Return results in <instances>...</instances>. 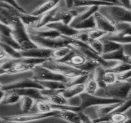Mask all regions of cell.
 I'll list each match as a JSON object with an SVG mask.
<instances>
[{"instance_id": "6da1fadb", "label": "cell", "mask_w": 131, "mask_h": 123, "mask_svg": "<svg viewBox=\"0 0 131 123\" xmlns=\"http://www.w3.org/2000/svg\"><path fill=\"white\" fill-rule=\"evenodd\" d=\"M48 60L28 57H22L17 59H7L1 61L0 73L3 75H22L31 71L35 66L42 65Z\"/></svg>"}, {"instance_id": "7a4b0ae2", "label": "cell", "mask_w": 131, "mask_h": 123, "mask_svg": "<svg viewBox=\"0 0 131 123\" xmlns=\"http://www.w3.org/2000/svg\"><path fill=\"white\" fill-rule=\"evenodd\" d=\"M131 88V84L127 81H118L105 87L99 88L95 95L104 98L126 100Z\"/></svg>"}, {"instance_id": "3957f363", "label": "cell", "mask_w": 131, "mask_h": 123, "mask_svg": "<svg viewBox=\"0 0 131 123\" xmlns=\"http://www.w3.org/2000/svg\"><path fill=\"white\" fill-rule=\"evenodd\" d=\"M98 11L107 18L113 25L121 22L131 23V10L119 4L102 6L99 7Z\"/></svg>"}, {"instance_id": "277c9868", "label": "cell", "mask_w": 131, "mask_h": 123, "mask_svg": "<svg viewBox=\"0 0 131 123\" xmlns=\"http://www.w3.org/2000/svg\"><path fill=\"white\" fill-rule=\"evenodd\" d=\"M42 65L45 67L54 71L56 73L59 74V75L69 79L89 73L81 71L71 65L67 64V63L56 61L52 59L46 61L45 63H42Z\"/></svg>"}, {"instance_id": "5b68a950", "label": "cell", "mask_w": 131, "mask_h": 123, "mask_svg": "<svg viewBox=\"0 0 131 123\" xmlns=\"http://www.w3.org/2000/svg\"><path fill=\"white\" fill-rule=\"evenodd\" d=\"M12 27L13 28V36L20 46V51H27L38 47L30 38L27 27L20 20L15 23Z\"/></svg>"}, {"instance_id": "8992f818", "label": "cell", "mask_w": 131, "mask_h": 123, "mask_svg": "<svg viewBox=\"0 0 131 123\" xmlns=\"http://www.w3.org/2000/svg\"><path fill=\"white\" fill-rule=\"evenodd\" d=\"M24 74H23L22 76L19 80H15L6 84H1V90L7 92V91L17 90V89H26V88H36L40 90L44 89V88L41 86L38 82L32 78L31 71L30 75L26 74L25 76H24Z\"/></svg>"}, {"instance_id": "52a82bcc", "label": "cell", "mask_w": 131, "mask_h": 123, "mask_svg": "<svg viewBox=\"0 0 131 123\" xmlns=\"http://www.w3.org/2000/svg\"><path fill=\"white\" fill-rule=\"evenodd\" d=\"M32 78L36 81H56L65 83L70 79L56 73L54 71L45 67L42 65H38L32 70Z\"/></svg>"}, {"instance_id": "ba28073f", "label": "cell", "mask_w": 131, "mask_h": 123, "mask_svg": "<svg viewBox=\"0 0 131 123\" xmlns=\"http://www.w3.org/2000/svg\"><path fill=\"white\" fill-rule=\"evenodd\" d=\"M30 38L38 47L56 50L62 47L71 44V37L61 35L57 38H42L38 36L30 35Z\"/></svg>"}, {"instance_id": "9c48e42d", "label": "cell", "mask_w": 131, "mask_h": 123, "mask_svg": "<svg viewBox=\"0 0 131 123\" xmlns=\"http://www.w3.org/2000/svg\"><path fill=\"white\" fill-rule=\"evenodd\" d=\"M59 111H53L47 113H37L34 114H22L20 115H13V116H4L1 118V121L4 122L9 123H25L32 122V121H38L46 119V118L56 117Z\"/></svg>"}, {"instance_id": "30bf717a", "label": "cell", "mask_w": 131, "mask_h": 123, "mask_svg": "<svg viewBox=\"0 0 131 123\" xmlns=\"http://www.w3.org/2000/svg\"><path fill=\"white\" fill-rule=\"evenodd\" d=\"M80 99V107L81 109V111H84L86 109L89 107H94V106L100 105L115 104V103L123 102L124 100H120L112 99V98H107L97 96L96 95L87 94L86 92H83L81 95H79Z\"/></svg>"}, {"instance_id": "8fae6325", "label": "cell", "mask_w": 131, "mask_h": 123, "mask_svg": "<svg viewBox=\"0 0 131 123\" xmlns=\"http://www.w3.org/2000/svg\"><path fill=\"white\" fill-rule=\"evenodd\" d=\"M53 52L54 50L40 48V47H37L27 51H20L23 57L45 59V60H49L52 59Z\"/></svg>"}, {"instance_id": "7c38bea8", "label": "cell", "mask_w": 131, "mask_h": 123, "mask_svg": "<svg viewBox=\"0 0 131 123\" xmlns=\"http://www.w3.org/2000/svg\"><path fill=\"white\" fill-rule=\"evenodd\" d=\"M123 102L100 105L89 107L87 109H89L91 110V113L92 112L93 113H94V117L92 120L97 119H100V118H104V117L109 115L114 110H116Z\"/></svg>"}, {"instance_id": "4fadbf2b", "label": "cell", "mask_w": 131, "mask_h": 123, "mask_svg": "<svg viewBox=\"0 0 131 123\" xmlns=\"http://www.w3.org/2000/svg\"><path fill=\"white\" fill-rule=\"evenodd\" d=\"M45 27L56 30L60 33L61 35L67 36V37H73L79 31V30H76L70 25L63 24L62 22L51 23Z\"/></svg>"}, {"instance_id": "5bb4252c", "label": "cell", "mask_w": 131, "mask_h": 123, "mask_svg": "<svg viewBox=\"0 0 131 123\" xmlns=\"http://www.w3.org/2000/svg\"><path fill=\"white\" fill-rule=\"evenodd\" d=\"M29 35H33L42 38H57L61 35L56 30L43 27L41 28H35L33 27H27Z\"/></svg>"}, {"instance_id": "9a60e30c", "label": "cell", "mask_w": 131, "mask_h": 123, "mask_svg": "<svg viewBox=\"0 0 131 123\" xmlns=\"http://www.w3.org/2000/svg\"><path fill=\"white\" fill-rule=\"evenodd\" d=\"M94 17L97 28L107 33L115 31V28L113 24L99 11L94 14Z\"/></svg>"}, {"instance_id": "2e32d148", "label": "cell", "mask_w": 131, "mask_h": 123, "mask_svg": "<svg viewBox=\"0 0 131 123\" xmlns=\"http://www.w3.org/2000/svg\"><path fill=\"white\" fill-rule=\"evenodd\" d=\"M102 38L112 41L123 46L131 44V35L120 31H115L112 33H108Z\"/></svg>"}, {"instance_id": "e0dca14e", "label": "cell", "mask_w": 131, "mask_h": 123, "mask_svg": "<svg viewBox=\"0 0 131 123\" xmlns=\"http://www.w3.org/2000/svg\"><path fill=\"white\" fill-rule=\"evenodd\" d=\"M101 56L104 60H109V61L128 62L130 59L125 54L123 47L113 52L102 54Z\"/></svg>"}, {"instance_id": "ac0fdd59", "label": "cell", "mask_w": 131, "mask_h": 123, "mask_svg": "<svg viewBox=\"0 0 131 123\" xmlns=\"http://www.w3.org/2000/svg\"><path fill=\"white\" fill-rule=\"evenodd\" d=\"M17 92L21 97L27 96L31 97L35 100L36 101L38 100H47L43 95H42L41 90L36 88H26V89H17V90H13Z\"/></svg>"}, {"instance_id": "d6986e66", "label": "cell", "mask_w": 131, "mask_h": 123, "mask_svg": "<svg viewBox=\"0 0 131 123\" xmlns=\"http://www.w3.org/2000/svg\"><path fill=\"white\" fill-rule=\"evenodd\" d=\"M0 20L1 24L13 27L14 24L19 21L20 19L10 10L4 7H0Z\"/></svg>"}, {"instance_id": "ffe728a7", "label": "cell", "mask_w": 131, "mask_h": 123, "mask_svg": "<svg viewBox=\"0 0 131 123\" xmlns=\"http://www.w3.org/2000/svg\"><path fill=\"white\" fill-rule=\"evenodd\" d=\"M99 9V6L88 7L84 11L76 17H74L72 20V22L70 23V25L71 27H73V28H74V26L77 25L78 24L83 22L84 20H86L89 19L91 17L94 16V14L98 11Z\"/></svg>"}, {"instance_id": "44dd1931", "label": "cell", "mask_w": 131, "mask_h": 123, "mask_svg": "<svg viewBox=\"0 0 131 123\" xmlns=\"http://www.w3.org/2000/svg\"><path fill=\"white\" fill-rule=\"evenodd\" d=\"M56 117L70 123H81L78 112H75L73 111H59Z\"/></svg>"}, {"instance_id": "7402d4cb", "label": "cell", "mask_w": 131, "mask_h": 123, "mask_svg": "<svg viewBox=\"0 0 131 123\" xmlns=\"http://www.w3.org/2000/svg\"><path fill=\"white\" fill-rule=\"evenodd\" d=\"M83 92H84V84H79L67 87L63 90L62 94L69 100L74 97L79 96Z\"/></svg>"}, {"instance_id": "603a6c76", "label": "cell", "mask_w": 131, "mask_h": 123, "mask_svg": "<svg viewBox=\"0 0 131 123\" xmlns=\"http://www.w3.org/2000/svg\"><path fill=\"white\" fill-rule=\"evenodd\" d=\"M59 3V1H48L33 10L31 14L35 16L41 17L46 13L54 9Z\"/></svg>"}, {"instance_id": "cb8c5ba5", "label": "cell", "mask_w": 131, "mask_h": 123, "mask_svg": "<svg viewBox=\"0 0 131 123\" xmlns=\"http://www.w3.org/2000/svg\"><path fill=\"white\" fill-rule=\"evenodd\" d=\"M99 85L96 81L95 76H94V71H91L88 75V79L86 83H84V92L87 94L95 95L98 91Z\"/></svg>"}, {"instance_id": "d4e9b609", "label": "cell", "mask_w": 131, "mask_h": 123, "mask_svg": "<svg viewBox=\"0 0 131 123\" xmlns=\"http://www.w3.org/2000/svg\"><path fill=\"white\" fill-rule=\"evenodd\" d=\"M115 3L114 1H92V0H84V1H74V7H92L102 6L113 5Z\"/></svg>"}, {"instance_id": "484cf974", "label": "cell", "mask_w": 131, "mask_h": 123, "mask_svg": "<svg viewBox=\"0 0 131 123\" xmlns=\"http://www.w3.org/2000/svg\"><path fill=\"white\" fill-rule=\"evenodd\" d=\"M6 92V94L4 99L1 102V104L2 105H13L20 101L22 97L16 91H10Z\"/></svg>"}, {"instance_id": "4316f807", "label": "cell", "mask_w": 131, "mask_h": 123, "mask_svg": "<svg viewBox=\"0 0 131 123\" xmlns=\"http://www.w3.org/2000/svg\"><path fill=\"white\" fill-rule=\"evenodd\" d=\"M44 89L51 90H62L67 87L65 83L56 81H38Z\"/></svg>"}, {"instance_id": "83f0119b", "label": "cell", "mask_w": 131, "mask_h": 123, "mask_svg": "<svg viewBox=\"0 0 131 123\" xmlns=\"http://www.w3.org/2000/svg\"><path fill=\"white\" fill-rule=\"evenodd\" d=\"M103 43V54H106L116 50H118L123 47V45L116 43V42L108 40V39L101 38L100 39Z\"/></svg>"}, {"instance_id": "f1b7e54d", "label": "cell", "mask_w": 131, "mask_h": 123, "mask_svg": "<svg viewBox=\"0 0 131 123\" xmlns=\"http://www.w3.org/2000/svg\"><path fill=\"white\" fill-rule=\"evenodd\" d=\"M95 28H96V25L94 16L91 17L86 20H84L83 22L79 23L74 27V28H75L77 30H79V31H81V30H89Z\"/></svg>"}, {"instance_id": "f546056e", "label": "cell", "mask_w": 131, "mask_h": 123, "mask_svg": "<svg viewBox=\"0 0 131 123\" xmlns=\"http://www.w3.org/2000/svg\"><path fill=\"white\" fill-rule=\"evenodd\" d=\"M71 50L72 49H71V46L70 45L54 50L52 54V59L57 60V61L60 60L66 57L67 55H68L71 52Z\"/></svg>"}, {"instance_id": "4dcf8cb0", "label": "cell", "mask_w": 131, "mask_h": 123, "mask_svg": "<svg viewBox=\"0 0 131 123\" xmlns=\"http://www.w3.org/2000/svg\"><path fill=\"white\" fill-rule=\"evenodd\" d=\"M36 100L31 97L23 96L20 100V107L21 110L24 114H27L31 110Z\"/></svg>"}, {"instance_id": "1f68e13d", "label": "cell", "mask_w": 131, "mask_h": 123, "mask_svg": "<svg viewBox=\"0 0 131 123\" xmlns=\"http://www.w3.org/2000/svg\"><path fill=\"white\" fill-rule=\"evenodd\" d=\"M131 69V65L128 62H118L115 66L109 69H105L106 71L113 72L114 73L118 74L124 72L125 71L129 70Z\"/></svg>"}, {"instance_id": "d6a6232c", "label": "cell", "mask_w": 131, "mask_h": 123, "mask_svg": "<svg viewBox=\"0 0 131 123\" xmlns=\"http://www.w3.org/2000/svg\"><path fill=\"white\" fill-rule=\"evenodd\" d=\"M48 101L57 105H70L69 100L63 96L62 92L55 94L48 98Z\"/></svg>"}, {"instance_id": "836d02e7", "label": "cell", "mask_w": 131, "mask_h": 123, "mask_svg": "<svg viewBox=\"0 0 131 123\" xmlns=\"http://www.w3.org/2000/svg\"><path fill=\"white\" fill-rule=\"evenodd\" d=\"M94 71L95 80L96 81H97V83H98L99 88L105 87L106 85L105 84V83H103V76H104L105 73L106 71L105 68L103 67L101 65H99V66H97V67L95 68V70Z\"/></svg>"}, {"instance_id": "e575fe53", "label": "cell", "mask_w": 131, "mask_h": 123, "mask_svg": "<svg viewBox=\"0 0 131 123\" xmlns=\"http://www.w3.org/2000/svg\"><path fill=\"white\" fill-rule=\"evenodd\" d=\"M0 45H1V48L3 49L5 51V52H6V54L9 58L13 59H17L22 57L20 51L16 50V49L9 46L5 44L4 43H1V42L0 43Z\"/></svg>"}, {"instance_id": "d590c367", "label": "cell", "mask_w": 131, "mask_h": 123, "mask_svg": "<svg viewBox=\"0 0 131 123\" xmlns=\"http://www.w3.org/2000/svg\"><path fill=\"white\" fill-rule=\"evenodd\" d=\"M0 41H1V43L5 44L9 46L16 49L17 51H21L20 46L19 43L17 42L16 39L14 38L13 36H4L3 35H0Z\"/></svg>"}, {"instance_id": "8d00e7d4", "label": "cell", "mask_w": 131, "mask_h": 123, "mask_svg": "<svg viewBox=\"0 0 131 123\" xmlns=\"http://www.w3.org/2000/svg\"><path fill=\"white\" fill-rule=\"evenodd\" d=\"M88 44L92 48L94 51L99 55H102L103 53V43L100 39H89Z\"/></svg>"}, {"instance_id": "74e56055", "label": "cell", "mask_w": 131, "mask_h": 123, "mask_svg": "<svg viewBox=\"0 0 131 123\" xmlns=\"http://www.w3.org/2000/svg\"><path fill=\"white\" fill-rule=\"evenodd\" d=\"M88 74L86 75H83L78 76L74 77L73 78L70 79L69 81L66 84L67 87H70L71 86H74V85H79V84H84L86 83L87 79L88 77Z\"/></svg>"}, {"instance_id": "f35d334b", "label": "cell", "mask_w": 131, "mask_h": 123, "mask_svg": "<svg viewBox=\"0 0 131 123\" xmlns=\"http://www.w3.org/2000/svg\"><path fill=\"white\" fill-rule=\"evenodd\" d=\"M115 28V31H120L125 34L131 35V23L121 22L116 24L114 25Z\"/></svg>"}, {"instance_id": "ab89813d", "label": "cell", "mask_w": 131, "mask_h": 123, "mask_svg": "<svg viewBox=\"0 0 131 123\" xmlns=\"http://www.w3.org/2000/svg\"><path fill=\"white\" fill-rule=\"evenodd\" d=\"M103 81L105 84L106 85V86L114 84L116 82L118 81L117 75L113 72H110V71H108L106 70L104 76H103Z\"/></svg>"}, {"instance_id": "60d3db41", "label": "cell", "mask_w": 131, "mask_h": 123, "mask_svg": "<svg viewBox=\"0 0 131 123\" xmlns=\"http://www.w3.org/2000/svg\"><path fill=\"white\" fill-rule=\"evenodd\" d=\"M88 32L89 39H100L106 34H107V33L105 32L102 30L98 29L97 28L88 30Z\"/></svg>"}, {"instance_id": "b9f144b4", "label": "cell", "mask_w": 131, "mask_h": 123, "mask_svg": "<svg viewBox=\"0 0 131 123\" xmlns=\"http://www.w3.org/2000/svg\"><path fill=\"white\" fill-rule=\"evenodd\" d=\"M72 38L74 39H76V40L80 41L88 44L89 40L88 30H81V31H79L78 33Z\"/></svg>"}, {"instance_id": "7bdbcfd3", "label": "cell", "mask_w": 131, "mask_h": 123, "mask_svg": "<svg viewBox=\"0 0 131 123\" xmlns=\"http://www.w3.org/2000/svg\"><path fill=\"white\" fill-rule=\"evenodd\" d=\"M13 27L1 24V25H0V35L4 36H13Z\"/></svg>"}, {"instance_id": "ee69618b", "label": "cell", "mask_w": 131, "mask_h": 123, "mask_svg": "<svg viewBox=\"0 0 131 123\" xmlns=\"http://www.w3.org/2000/svg\"><path fill=\"white\" fill-rule=\"evenodd\" d=\"M130 78H131V69L117 75L118 81H127Z\"/></svg>"}, {"instance_id": "f6af8a7d", "label": "cell", "mask_w": 131, "mask_h": 123, "mask_svg": "<svg viewBox=\"0 0 131 123\" xmlns=\"http://www.w3.org/2000/svg\"><path fill=\"white\" fill-rule=\"evenodd\" d=\"M78 115L80 117L81 123H94V121L84 111L78 112Z\"/></svg>"}, {"instance_id": "bcb514c9", "label": "cell", "mask_w": 131, "mask_h": 123, "mask_svg": "<svg viewBox=\"0 0 131 123\" xmlns=\"http://www.w3.org/2000/svg\"><path fill=\"white\" fill-rule=\"evenodd\" d=\"M5 1L7 4H9L10 6H11L14 9H15L18 10V11L20 12V13H28L25 9H23L22 7L16 2V1Z\"/></svg>"}, {"instance_id": "7dc6e473", "label": "cell", "mask_w": 131, "mask_h": 123, "mask_svg": "<svg viewBox=\"0 0 131 123\" xmlns=\"http://www.w3.org/2000/svg\"><path fill=\"white\" fill-rule=\"evenodd\" d=\"M7 59H9V56L7 55L6 52H5V51H4L3 49L1 48V50H0V59H1V61L5 60Z\"/></svg>"}, {"instance_id": "c3c4849f", "label": "cell", "mask_w": 131, "mask_h": 123, "mask_svg": "<svg viewBox=\"0 0 131 123\" xmlns=\"http://www.w3.org/2000/svg\"><path fill=\"white\" fill-rule=\"evenodd\" d=\"M65 3L68 9H71L74 7V1H65Z\"/></svg>"}, {"instance_id": "681fc988", "label": "cell", "mask_w": 131, "mask_h": 123, "mask_svg": "<svg viewBox=\"0 0 131 123\" xmlns=\"http://www.w3.org/2000/svg\"><path fill=\"white\" fill-rule=\"evenodd\" d=\"M126 100H131V88H130V91H129V93H128V95H127V98H126Z\"/></svg>"}, {"instance_id": "f907efd6", "label": "cell", "mask_w": 131, "mask_h": 123, "mask_svg": "<svg viewBox=\"0 0 131 123\" xmlns=\"http://www.w3.org/2000/svg\"><path fill=\"white\" fill-rule=\"evenodd\" d=\"M102 123H111V122H102ZM124 123H131V118H129V119H128L126 122H125Z\"/></svg>"}, {"instance_id": "816d5d0a", "label": "cell", "mask_w": 131, "mask_h": 123, "mask_svg": "<svg viewBox=\"0 0 131 123\" xmlns=\"http://www.w3.org/2000/svg\"><path fill=\"white\" fill-rule=\"evenodd\" d=\"M128 63H130V64L131 65V59H129V61H128Z\"/></svg>"}, {"instance_id": "f5cc1de1", "label": "cell", "mask_w": 131, "mask_h": 123, "mask_svg": "<svg viewBox=\"0 0 131 123\" xmlns=\"http://www.w3.org/2000/svg\"><path fill=\"white\" fill-rule=\"evenodd\" d=\"M127 82H129V83H130V84H131V78L129 79V80L127 81Z\"/></svg>"}]
</instances>
